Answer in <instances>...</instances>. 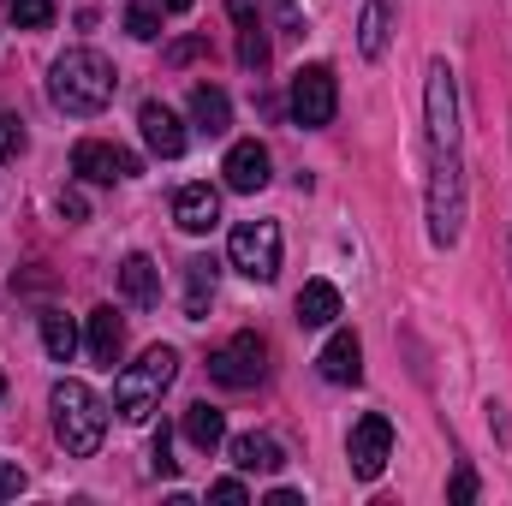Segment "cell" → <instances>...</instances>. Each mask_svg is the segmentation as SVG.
Instances as JSON below:
<instances>
[{
    "label": "cell",
    "mask_w": 512,
    "mask_h": 506,
    "mask_svg": "<svg viewBox=\"0 0 512 506\" xmlns=\"http://www.w3.org/2000/svg\"><path fill=\"white\" fill-rule=\"evenodd\" d=\"M24 143H30V137H24V120H18V114H0V161H6V167L24 155Z\"/></svg>",
    "instance_id": "484cf974"
},
{
    "label": "cell",
    "mask_w": 512,
    "mask_h": 506,
    "mask_svg": "<svg viewBox=\"0 0 512 506\" xmlns=\"http://www.w3.org/2000/svg\"><path fill=\"white\" fill-rule=\"evenodd\" d=\"M239 60H245L251 72H262V66H268V36H262V18H245V24H239Z\"/></svg>",
    "instance_id": "cb8c5ba5"
},
{
    "label": "cell",
    "mask_w": 512,
    "mask_h": 506,
    "mask_svg": "<svg viewBox=\"0 0 512 506\" xmlns=\"http://www.w3.org/2000/svg\"><path fill=\"white\" fill-rule=\"evenodd\" d=\"M72 173L78 179H90V185H120L137 173V155L120 149V143H102V137H84L78 149H72Z\"/></svg>",
    "instance_id": "9c48e42d"
},
{
    "label": "cell",
    "mask_w": 512,
    "mask_h": 506,
    "mask_svg": "<svg viewBox=\"0 0 512 506\" xmlns=\"http://www.w3.org/2000/svg\"><path fill=\"white\" fill-rule=\"evenodd\" d=\"M149 459H155V477H173V441H167V429H155V447H149Z\"/></svg>",
    "instance_id": "4316f807"
},
{
    "label": "cell",
    "mask_w": 512,
    "mask_h": 506,
    "mask_svg": "<svg viewBox=\"0 0 512 506\" xmlns=\"http://www.w3.org/2000/svg\"><path fill=\"white\" fill-rule=\"evenodd\" d=\"M298 322L304 328H334V316H340V292L328 286V280H304V292H298Z\"/></svg>",
    "instance_id": "d6986e66"
},
{
    "label": "cell",
    "mask_w": 512,
    "mask_h": 506,
    "mask_svg": "<svg viewBox=\"0 0 512 506\" xmlns=\"http://www.w3.org/2000/svg\"><path fill=\"white\" fill-rule=\"evenodd\" d=\"M185 441H191V447H203V453H209V447H221V441H227V417H221L209 399H203V405H191V411H185Z\"/></svg>",
    "instance_id": "ffe728a7"
},
{
    "label": "cell",
    "mask_w": 512,
    "mask_h": 506,
    "mask_svg": "<svg viewBox=\"0 0 512 506\" xmlns=\"http://www.w3.org/2000/svg\"><path fill=\"white\" fill-rule=\"evenodd\" d=\"M453 501H477V477H471V465L453 471Z\"/></svg>",
    "instance_id": "f546056e"
},
{
    "label": "cell",
    "mask_w": 512,
    "mask_h": 506,
    "mask_svg": "<svg viewBox=\"0 0 512 506\" xmlns=\"http://www.w3.org/2000/svg\"><path fill=\"white\" fill-rule=\"evenodd\" d=\"M161 6H167V12H185V6H191V0H161Z\"/></svg>",
    "instance_id": "836d02e7"
},
{
    "label": "cell",
    "mask_w": 512,
    "mask_h": 506,
    "mask_svg": "<svg viewBox=\"0 0 512 506\" xmlns=\"http://www.w3.org/2000/svg\"><path fill=\"white\" fill-rule=\"evenodd\" d=\"M209 376L221 381V387H233V393L256 387V381L268 376V346H262V334H233V340L209 358Z\"/></svg>",
    "instance_id": "52a82bcc"
},
{
    "label": "cell",
    "mask_w": 512,
    "mask_h": 506,
    "mask_svg": "<svg viewBox=\"0 0 512 506\" xmlns=\"http://www.w3.org/2000/svg\"><path fill=\"white\" fill-rule=\"evenodd\" d=\"M42 346H48V358H54V364H66V358L78 352V328H72V316L42 310Z\"/></svg>",
    "instance_id": "7402d4cb"
},
{
    "label": "cell",
    "mask_w": 512,
    "mask_h": 506,
    "mask_svg": "<svg viewBox=\"0 0 512 506\" xmlns=\"http://www.w3.org/2000/svg\"><path fill=\"white\" fill-rule=\"evenodd\" d=\"M6 12H12V24H18V30H48L54 0H6Z\"/></svg>",
    "instance_id": "d4e9b609"
},
{
    "label": "cell",
    "mask_w": 512,
    "mask_h": 506,
    "mask_svg": "<svg viewBox=\"0 0 512 506\" xmlns=\"http://www.w3.org/2000/svg\"><path fill=\"white\" fill-rule=\"evenodd\" d=\"M191 126L203 131V137H227V126H233V102H227V90L197 84V90H191Z\"/></svg>",
    "instance_id": "5bb4252c"
},
{
    "label": "cell",
    "mask_w": 512,
    "mask_h": 506,
    "mask_svg": "<svg viewBox=\"0 0 512 506\" xmlns=\"http://www.w3.org/2000/svg\"><path fill=\"white\" fill-rule=\"evenodd\" d=\"M387 36H393V0H364V12H358V48H364V60H382Z\"/></svg>",
    "instance_id": "ac0fdd59"
},
{
    "label": "cell",
    "mask_w": 512,
    "mask_h": 506,
    "mask_svg": "<svg viewBox=\"0 0 512 506\" xmlns=\"http://www.w3.org/2000/svg\"><path fill=\"white\" fill-rule=\"evenodd\" d=\"M268 506H304V495H292V489H274V495H268Z\"/></svg>",
    "instance_id": "d6a6232c"
},
{
    "label": "cell",
    "mask_w": 512,
    "mask_h": 506,
    "mask_svg": "<svg viewBox=\"0 0 512 506\" xmlns=\"http://www.w3.org/2000/svg\"><path fill=\"white\" fill-rule=\"evenodd\" d=\"M126 30L137 42H155L161 36V0H131L126 6Z\"/></svg>",
    "instance_id": "603a6c76"
},
{
    "label": "cell",
    "mask_w": 512,
    "mask_h": 506,
    "mask_svg": "<svg viewBox=\"0 0 512 506\" xmlns=\"http://www.w3.org/2000/svg\"><path fill=\"white\" fill-rule=\"evenodd\" d=\"M346 459H352V477H364V483H376V477L387 471V459H393V423H387L382 411H370V417L352 423Z\"/></svg>",
    "instance_id": "ba28073f"
},
{
    "label": "cell",
    "mask_w": 512,
    "mask_h": 506,
    "mask_svg": "<svg viewBox=\"0 0 512 506\" xmlns=\"http://www.w3.org/2000/svg\"><path fill=\"white\" fill-rule=\"evenodd\" d=\"M0 393H6V376H0Z\"/></svg>",
    "instance_id": "e575fe53"
},
{
    "label": "cell",
    "mask_w": 512,
    "mask_h": 506,
    "mask_svg": "<svg viewBox=\"0 0 512 506\" xmlns=\"http://www.w3.org/2000/svg\"><path fill=\"white\" fill-rule=\"evenodd\" d=\"M221 173H227V191H262L268 185V149L256 143V137H245V143H233L227 149V161H221Z\"/></svg>",
    "instance_id": "8fae6325"
},
{
    "label": "cell",
    "mask_w": 512,
    "mask_h": 506,
    "mask_svg": "<svg viewBox=\"0 0 512 506\" xmlns=\"http://www.w3.org/2000/svg\"><path fill=\"white\" fill-rule=\"evenodd\" d=\"M179 304H185V322H203V316H209V304H215V262H209V256H191V262H185V292H179Z\"/></svg>",
    "instance_id": "9a60e30c"
},
{
    "label": "cell",
    "mask_w": 512,
    "mask_h": 506,
    "mask_svg": "<svg viewBox=\"0 0 512 506\" xmlns=\"http://www.w3.org/2000/svg\"><path fill=\"white\" fill-rule=\"evenodd\" d=\"M292 120L304 131H322L334 126V108H340V84H334V66H298L292 78Z\"/></svg>",
    "instance_id": "5b68a950"
},
{
    "label": "cell",
    "mask_w": 512,
    "mask_h": 506,
    "mask_svg": "<svg viewBox=\"0 0 512 506\" xmlns=\"http://www.w3.org/2000/svg\"><path fill=\"white\" fill-rule=\"evenodd\" d=\"M173 221H179V233H215V221H221V191H215V185H185V191L173 197Z\"/></svg>",
    "instance_id": "7c38bea8"
},
{
    "label": "cell",
    "mask_w": 512,
    "mask_h": 506,
    "mask_svg": "<svg viewBox=\"0 0 512 506\" xmlns=\"http://www.w3.org/2000/svg\"><path fill=\"white\" fill-rule=\"evenodd\" d=\"M209 495H215V501H227V506L251 501V489H245V483H239V477H221V483H215V489H209Z\"/></svg>",
    "instance_id": "83f0119b"
},
{
    "label": "cell",
    "mask_w": 512,
    "mask_h": 506,
    "mask_svg": "<svg viewBox=\"0 0 512 506\" xmlns=\"http://www.w3.org/2000/svg\"><path fill=\"white\" fill-rule=\"evenodd\" d=\"M227 256H233L239 274H251V280L268 286V280L280 274V227H274V221H245V227H233Z\"/></svg>",
    "instance_id": "8992f818"
},
{
    "label": "cell",
    "mask_w": 512,
    "mask_h": 506,
    "mask_svg": "<svg viewBox=\"0 0 512 506\" xmlns=\"http://www.w3.org/2000/svg\"><path fill=\"white\" fill-rule=\"evenodd\" d=\"M18 489H24V471H18L12 459H0V501H12Z\"/></svg>",
    "instance_id": "f1b7e54d"
},
{
    "label": "cell",
    "mask_w": 512,
    "mask_h": 506,
    "mask_svg": "<svg viewBox=\"0 0 512 506\" xmlns=\"http://www.w3.org/2000/svg\"><path fill=\"white\" fill-rule=\"evenodd\" d=\"M423 120H429V161L459 155V90H453V66H447V60H429Z\"/></svg>",
    "instance_id": "277c9868"
},
{
    "label": "cell",
    "mask_w": 512,
    "mask_h": 506,
    "mask_svg": "<svg viewBox=\"0 0 512 506\" xmlns=\"http://www.w3.org/2000/svg\"><path fill=\"white\" fill-rule=\"evenodd\" d=\"M120 292H126L137 310H149V304H161V268L149 262V256L137 251L120 262Z\"/></svg>",
    "instance_id": "2e32d148"
},
{
    "label": "cell",
    "mask_w": 512,
    "mask_h": 506,
    "mask_svg": "<svg viewBox=\"0 0 512 506\" xmlns=\"http://www.w3.org/2000/svg\"><path fill=\"white\" fill-rule=\"evenodd\" d=\"M173 376H179V352L173 346H149L137 364H126L114 376V411L126 423H149L161 411V393L173 387Z\"/></svg>",
    "instance_id": "7a4b0ae2"
},
{
    "label": "cell",
    "mask_w": 512,
    "mask_h": 506,
    "mask_svg": "<svg viewBox=\"0 0 512 506\" xmlns=\"http://www.w3.org/2000/svg\"><path fill=\"white\" fill-rule=\"evenodd\" d=\"M114 60L108 54H96V48H66L60 60H54V72H48V102L60 108V114H72V120H90V114H102L108 102H114Z\"/></svg>",
    "instance_id": "6da1fadb"
},
{
    "label": "cell",
    "mask_w": 512,
    "mask_h": 506,
    "mask_svg": "<svg viewBox=\"0 0 512 506\" xmlns=\"http://www.w3.org/2000/svg\"><path fill=\"white\" fill-rule=\"evenodd\" d=\"M137 126H143V143H149L161 161L185 155V126H179V114H173L167 102H143V108H137Z\"/></svg>",
    "instance_id": "30bf717a"
},
{
    "label": "cell",
    "mask_w": 512,
    "mask_h": 506,
    "mask_svg": "<svg viewBox=\"0 0 512 506\" xmlns=\"http://www.w3.org/2000/svg\"><path fill=\"white\" fill-rule=\"evenodd\" d=\"M316 370H322V381H334V387H352V381L364 376V346H358V334H352V328H340V334L322 346Z\"/></svg>",
    "instance_id": "4fadbf2b"
},
{
    "label": "cell",
    "mask_w": 512,
    "mask_h": 506,
    "mask_svg": "<svg viewBox=\"0 0 512 506\" xmlns=\"http://www.w3.org/2000/svg\"><path fill=\"white\" fill-rule=\"evenodd\" d=\"M233 465H239V471H268V477H274V471L286 465V453H280L268 435H239V441H233Z\"/></svg>",
    "instance_id": "44dd1931"
},
{
    "label": "cell",
    "mask_w": 512,
    "mask_h": 506,
    "mask_svg": "<svg viewBox=\"0 0 512 506\" xmlns=\"http://www.w3.org/2000/svg\"><path fill=\"white\" fill-rule=\"evenodd\" d=\"M48 405H54V435H60V447H66L72 459H90V453L102 447V435H108L102 399H96L84 381H54Z\"/></svg>",
    "instance_id": "3957f363"
},
{
    "label": "cell",
    "mask_w": 512,
    "mask_h": 506,
    "mask_svg": "<svg viewBox=\"0 0 512 506\" xmlns=\"http://www.w3.org/2000/svg\"><path fill=\"white\" fill-rule=\"evenodd\" d=\"M120 352H126V322H120L108 304H102V310H90V358L114 370V364H120Z\"/></svg>",
    "instance_id": "e0dca14e"
},
{
    "label": "cell",
    "mask_w": 512,
    "mask_h": 506,
    "mask_svg": "<svg viewBox=\"0 0 512 506\" xmlns=\"http://www.w3.org/2000/svg\"><path fill=\"white\" fill-rule=\"evenodd\" d=\"M60 215H66V221H84V197H78V191H60Z\"/></svg>",
    "instance_id": "1f68e13d"
},
{
    "label": "cell",
    "mask_w": 512,
    "mask_h": 506,
    "mask_svg": "<svg viewBox=\"0 0 512 506\" xmlns=\"http://www.w3.org/2000/svg\"><path fill=\"white\" fill-rule=\"evenodd\" d=\"M197 54H203V42H197V36H191V42H179V48H167V60H173V66H185V60H197Z\"/></svg>",
    "instance_id": "4dcf8cb0"
}]
</instances>
